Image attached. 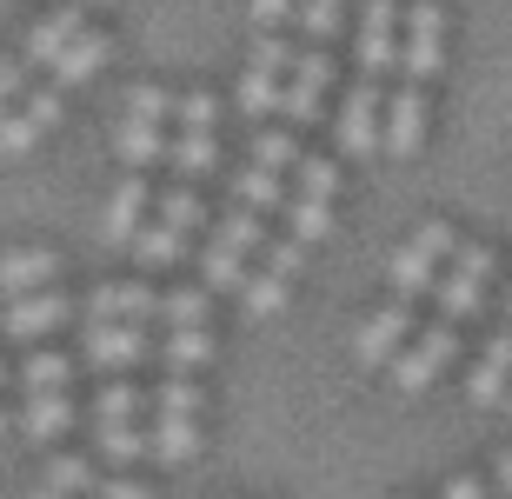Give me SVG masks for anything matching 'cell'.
I'll list each match as a JSON object with an SVG mask.
<instances>
[{"label": "cell", "mask_w": 512, "mask_h": 499, "mask_svg": "<svg viewBox=\"0 0 512 499\" xmlns=\"http://www.w3.org/2000/svg\"><path fill=\"white\" fill-rule=\"evenodd\" d=\"M286 67H293V47H286L280 34H260V40H253L247 74H240V94H233L247 120L280 114V100H286Z\"/></svg>", "instance_id": "cell-1"}, {"label": "cell", "mask_w": 512, "mask_h": 499, "mask_svg": "<svg viewBox=\"0 0 512 499\" xmlns=\"http://www.w3.org/2000/svg\"><path fill=\"white\" fill-rule=\"evenodd\" d=\"M333 54H326L320 40H306L300 54H293V67H286V100H280V120L286 127H313L326 107V94H333Z\"/></svg>", "instance_id": "cell-2"}, {"label": "cell", "mask_w": 512, "mask_h": 499, "mask_svg": "<svg viewBox=\"0 0 512 499\" xmlns=\"http://www.w3.org/2000/svg\"><path fill=\"white\" fill-rule=\"evenodd\" d=\"M439 67H446V7L439 0H413L406 7V34H399V74L426 87Z\"/></svg>", "instance_id": "cell-3"}, {"label": "cell", "mask_w": 512, "mask_h": 499, "mask_svg": "<svg viewBox=\"0 0 512 499\" xmlns=\"http://www.w3.org/2000/svg\"><path fill=\"white\" fill-rule=\"evenodd\" d=\"M399 0H360V27H353V60L366 80H380L386 67H399Z\"/></svg>", "instance_id": "cell-4"}, {"label": "cell", "mask_w": 512, "mask_h": 499, "mask_svg": "<svg viewBox=\"0 0 512 499\" xmlns=\"http://www.w3.org/2000/svg\"><path fill=\"white\" fill-rule=\"evenodd\" d=\"M453 346H459V320H433L426 333H413V346L393 360V386H399V393H426V386L446 373Z\"/></svg>", "instance_id": "cell-5"}, {"label": "cell", "mask_w": 512, "mask_h": 499, "mask_svg": "<svg viewBox=\"0 0 512 499\" xmlns=\"http://www.w3.org/2000/svg\"><path fill=\"white\" fill-rule=\"evenodd\" d=\"M493 247H459L453 267L439 273V320H466V313L486 300V280H493Z\"/></svg>", "instance_id": "cell-6"}, {"label": "cell", "mask_w": 512, "mask_h": 499, "mask_svg": "<svg viewBox=\"0 0 512 499\" xmlns=\"http://www.w3.org/2000/svg\"><path fill=\"white\" fill-rule=\"evenodd\" d=\"M340 147L346 154H373V147H386V94L380 80H353L340 100Z\"/></svg>", "instance_id": "cell-7"}, {"label": "cell", "mask_w": 512, "mask_h": 499, "mask_svg": "<svg viewBox=\"0 0 512 499\" xmlns=\"http://www.w3.org/2000/svg\"><path fill=\"white\" fill-rule=\"evenodd\" d=\"M80 353H87V366H100V373L140 366L147 360V327H133V320H94L87 340H80Z\"/></svg>", "instance_id": "cell-8"}, {"label": "cell", "mask_w": 512, "mask_h": 499, "mask_svg": "<svg viewBox=\"0 0 512 499\" xmlns=\"http://www.w3.org/2000/svg\"><path fill=\"white\" fill-rule=\"evenodd\" d=\"M406 333H413V307L393 300V307H380L373 320H360V333H353V360L360 366H386L399 346H406Z\"/></svg>", "instance_id": "cell-9"}, {"label": "cell", "mask_w": 512, "mask_h": 499, "mask_svg": "<svg viewBox=\"0 0 512 499\" xmlns=\"http://www.w3.org/2000/svg\"><path fill=\"white\" fill-rule=\"evenodd\" d=\"M419 140H426V87L406 80L399 94H386V154L406 160L419 154Z\"/></svg>", "instance_id": "cell-10"}, {"label": "cell", "mask_w": 512, "mask_h": 499, "mask_svg": "<svg viewBox=\"0 0 512 499\" xmlns=\"http://www.w3.org/2000/svg\"><path fill=\"white\" fill-rule=\"evenodd\" d=\"M87 320H133V327H147V320H160V293L133 287V280H107V287L87 293Z\"/></svg>", "instance_id": "cell-11"}, {"label": "cell", "mask_w": 512, "mask_h": 499, "mask_svg": "<svg viewBox=\"0 0 512 499\" xmlns=\"http://www.w3.org/2000/svg\"><path fill=\"white\" fill-rule=\"evenodd\" d=\"M74 320V307L60 300V293H20V300H7V313H0V333H14V340H40V333H54Z\"/></svg>", "instance_id": "cell-12"}, {"label": "cell", "mask_w": 512, "mask_h": 499, "mask_svg": "<svg viewBox=\"0 0 512 499\" xmlns=\"http://www.w3.org/2000/svg\"><path fill=\"white\" fill-rule=\"evenodd\" d=\"M147 207H153V187L140 180V173H127V180L114 187V200H107V220H100L107 247H133V233L147 227Z\"/></svg>", "instance_id": "cell-13"}, {"label": "cell", "mask_w": 512, "mask_h": 499, "mask_svg": "<svg viewBox=\"0 0 512 499\" xmlns=\"http://www.w3.org/2000/svg\"><path fill=\"white\" fill-rule=\"evenodd\" d=\"M47 280H60V253H47V247H14V253H0V300L40 293Z\"/></svg>", "instance_id": "cell-14"}, {"label": "cell", "mask_w": 512, "mask_h": 499, "mask_svg": "<svg viewBox=\"0 0 512 499\" xmlns=\"http://www.w3.org/2000/svg\"><path fill=\"white\" fill-rule=\"evenodd\" d=\"M506 393H512V327L486 340V353H479V366H473V380H466V400H473V406H499Z\"/></svg>", "instance_id": "cell-15"}, {"label": "cell", "mask_w": 512, "mask_h": 499, "mask_svg": "<svg viewBox=\"0 0 512 499\" xmlns=\"http://www.w3.org/2000/svg\"><path fill=\"white\" fill-rule=\"evenodd\" d=\"M80 34H87V27H80V7H54V14H40L34 34H27V67H54Z\"/></svg>", "instance_id": "cell-16"}, {"label": "cell", "mask_w": 512, "mask_h": 499, "mask_svg": "<svg viewBox=\"0 0 512 499\" xmlns=\"http://www.w3.org/2000/svg\"><path fill=\"white\" fill-rule=\"evenodd\" d=\"M439 253H426L419 240H406V247L393 253V267H386V280H393V293L399 300H419V293H439Z\"/></svg>", "instance_id": "cell-17"}, {"label": "cell", "mask_w": 512, "mask_h": 499, "mask_svg": "<svg viewBox=\"0 0 512 499\" xmlns=\"http://www.w3.org/2000/svg\"><path fill=\"white\" fill-rule=\"evenodd\" d=\"M114 154L127 160V167H153V160H167L173 154V140H167V127L160 120H120L114 127Z\"/></svg>", "instance_id": "cell-18"}, {"label": "cell", "mask_w": 512, "mask_h": 499, "mask_svg": "<svg viewBox=\"0 0 512 499\" xmlns=\"http://www.w3.org/2000/svg\"><path fill=\"white\" fill-rule=\"evenodd\" d=\"M107 54H114V40H107V34H80L74 47L54 60V87H60V94H67V87H87V80L107 67Z\"/></svg>", "instance_id": "cell-19"}, {"label": "cell", "mask_w": 512, "mask_h": 499, "mask_svg": "<svg viewBox=\"0 0 512 499\" xmlns=\"http://www.w3.org/2000/svg\"><path fill=\"white\" fill-rule=\"evenodd\" d=\"M200 287H207V293H240V287H247V253L227 247V240L213 233L207 247H200Z\"/></svg>", "instance_id": "cell-20"}, {"label": "cell", "mask_w": 512, "mask_h": 499, "mask_svg": "<svg viewBox=\"0 0 512 499\" xmlns=\"http://www.w3.org/2000/svg\"><path fill=\"white\" fill-rule=\"evenodd\" d=\"M147 453H153L160 466H187L193 453H200V426H193V413H160Z\"/></svg>", "instance_id": "cell-21"}, {"label": "cell", "mask_w": 512, "mask_h": 499, "mask_svg": "<svg viewBox=\"0 0 512 499\" xmlns=\"http://www.w3.org/2000/svg\"><path fill=\"white\" fill-rule=\"evenodd\" d=\"M67 426H74L67 393H27V406H20V433H27V440H60Z\"/></svg>", "instance_id": "cell-22"}, {"label": "cell", "mask_w": 512, "mask_h": 499, "mask_svg": "<svg viewBox=\"0 0 512 499\" xmlns=\"http://www.w3.org/2000/svg\"><path fill=\"white\" fill-rule=\"evenodd\" d=\"M233 200H240V207H253V213H280L286 207V187H280V173H273V167L247 160V167L233 173Z\"/></svg>", "instance_id": "cell-23"}, {"label": "cell", "mask_w": 512, "mask_h": 499, "mask_svg": "<svg viewBox=\"0 0 512 499\" xmlns=\"http://www.w3.org/2000/svg\"><path fill=\"white\" fill-rule=\"evenodd\" d=\"M286 233H293V240H306V247H313V240H326V233H333V200H313V193H286Z\"/></svg>", "instance_id": "cell-24"}, {"label": "cell", "mask_w": 512, "mask_h": 499, "mask_svg": "<svg viewBox=\"0 0 512 499\" xmlns=\"http://www.w3.org/2000/svg\"><path fill=\"white\" fill-rule=\"evenodd\" d=\"M173 173H180V180H200V173H213L220 167V140L213 134H193V127H180V140H173Z\"/></svg>", "instance_id": "cell-25"}, {"label": "cell", "mask_w": 512, "mask_h": 499, "mask_svg": "<svg viewBox=\"0 0 512 499\" xmlns=\"http://www.w3.org/2000/svg\"><path fill=\"white\" fill-rule=\"evenodd\" d=\"M133 253H140V267H173V260L187 253V233L167 227V220H153V227L133 233Z\"/></svg>", "instance_id": "cell-26"}, {"label": "cell", "mask_w": 512, "mask_h": 499, "mask_svg": "<svg viewBox=\"0 0 512 499\" xmlns=\"http://www.w3.org/2000/svg\"><path fill=\"white\" fill-rule=\"evenodd\" d=\"M40 134H47V127H40V114H34V107H27V100L0 114V154H7V160L34 154V140H40Z\"/></svg>", "instance_id": "cell-27"}, {"label": "cell", "mask_w": 512, "mask_h": 499, "mask_svg": "<svg viewBox=\"0 0 512 499\" xmlns=\"http://www.w3.org/2000/svg\"><path fill=\"white\" fill-rule=\"evenodd\" d=\"M213 360V333L207 327H173L167 333V366L173 373H193V366Z\"/></svg>", "instance_id": "cell-28"}, {"label": "cell", "mask_w": 512, "mask_h": 499, "mask_svg": "<svg viewBox=\"0 0 512 499\" xmlns=\"http://www.w3.org/2000/svg\"><path fill=\"white\" fill-rule=\"evenodd\" d=\"M213 233H220L227 247H240V253H260L266 247V213H253V207H240V200H233V213Z\"/></svg>", "instance_id": "cell-29"}, {"label": "cell", "mask_w": 512, "mask_h": 499, "mask_svg": "<svg viewBox=\"0 0 512 499\" xmlns=\"http://www.w3.org/2000/svg\"><path fill=\"white\" fill-rule=\"evenodd\" d=\"M20 380H27V393H60V386L74 380V360L67 353H27Z\"/></svg>", "instance_id": "cell-30"}, {"label": "cell", "mask_w": 512, "mask_h": 499, "mask_svg": "<svg viewBox=\"0 0 512 499\" xmlns=\"http://www.w3.org/2000/svg\"><path fill=\"white\" fill-rule=\"evenodd\" d=\"M147 446H153V433H140L133 420H114V426H100V453L114 466H127V460H147Z\"/></svg>", "instance_id": "cell-31"}, {"label": "cell", "mask_w": 512, "mask_h": 499, "mask_svg": "<svg viewBox=\"0 0 512 499\" xmlns=\"http://www.w3.org/2000/svg\"><path fill=\"white\" fill-rule=\"evenodd\" d=\"M253 160L273 173H293V160H300V140H293V127H260L253 134Z\"/></svg>", "instance_id": "cell-32"}, {"label": "cell", "mask_w": 512, "mask_h": 499, "mask_svg": "<svg viewBox=\"0 0 512 499\" xmlns=\"http://www.w3.org/2000/svg\"><path fill=\"white\" fill-rule=\"evenodd\" d=\"M293 193H313V200H333L340 193V167L320 154H300L293 160Z\"/></svg>", "instance_id": "cell-33"}, {"label": "cell", "mask_w": 512, "mask_h": 499, "mask_svg": "<svg viewBox=\"0 0 512 499\" xmlns=\"http://www.w3.org/2000/svg\"><path fill=\"white\" fill-rule=\"evenodd\" d=\"M293 20H300L306 40H320V47H326V40L340 34V20H346V0H300V14H293Z\"/></svg>", "instance_id": "cell-34"}, {"label": "cell", "mask_w": 512, "mask_h": 499, "mask_svg": "<svg viewBox=\"0 0 512 499\" xmlns=\"http://www.w3.org/2000/svg\"><path fill=\"white\" fill-rule=\"evenodd\" d=\"M160 320L167 327H207V287H180L160 300Z\"/></svg>", "instance_id": "cell-35"}, {"label": "cell", "mask_w": 512, "mask_h": 499, "mask_svg": "<svg viewBox=\"0 0 512 499\" xmlns=\"http://www.w3.org/2000/svg\"><path fill=\"white\" fill-rule=\"evenodd\" d=\"M240 300H247V313H280L286 307V273H247V287H240Z\"/></svg>", "instance_id": "cell-36"}, {"label": "cell", "mask_w": 512, "mask_h": 499, "mask_svg": "<svg viewBox=\"0 0 512 499\" xmlns=\"http://www.w3.org/2000/svg\"><path fill=\"white\" fill-rule=\"evenodd\" d=\"M160 220L180 227V233H193V227H207V207H200L193 187H173V193H160Z\"/></svg>", "instance_id": "cell-37"}, {"label": "cell", "mask_w": 512, "mask_h": 499, "mask_svg": "<svg viewBox=\"0 0 512 499\" xmlns=\"http://www.w3.org/2000/svg\"><path fill=\"white\" fill-rule=\"evenodd\" d=\"M140 406H147V393H140V386H100V393H94V420L114 426V420H133Z\"/></svg>", "instance_id": "cell-38"}, {"label": "cell", "mask_w": 512, "mask_h": 499, "mask_svg": "<svg viewBox=\"0 0 512 499\" xmlns=\"http://www.w3.org/2000/svg\"><path fill=\"white\" fill-rule=\"evenodd\" d=\"M127 114H133V120H160V127H167V120L180 114V100H173L167 87H153V80H140V87L127 94Z\"/></svg>", "instance_id": "cell-39"}, {"label": "cell", "mask_w": 512, "mask_h": 499, "mask_svg": "<svg viewBox=\"0 0 512 499\" xmlns=\"http://www.w3.org/2000/svg\"><path fill=\"white\" fill-rule=\"evenodd\" d=\"M47 486H54V493H94V466L87 460H74V453H60V460H47Z\"/></svg>", "instance_id": "cell-40"}, {"label": "cell", "mask_w": 512, "mask_h": 499, "mask_svg": "<svg viewBox=\"0 0 512 499\" xmlns=\"http://www.w3.org/2000/svg\"><path fill=\"white\" fill-rule=\"evenodd\" d=\"M180 127H193V134H213V127H220V100L207 94V87H193V94H180Z\"/></svg>", "instance_id": "cell-41"}, {"label": "cell", "mask_w": 512, "mask_h": 499, "mask_svg": "<svg viewBox=\"0 0 512 499\" xmlns=\"http://www.w3.org/2000/svg\"><path fill=\"white\" fill-rule=\"evenodd\" d=\"M200 400H207V393H200L187 373H173V380L153 393V413H200Z\"/></svg>", "instance_id": "cell-42"}, {"label": "cell", "mask_w": 512, "mask_h": 499, "mask_svg": "<svg viewBox=\"0 0 512 499\" xmlns=\"http://www.w3.org/2000/svg\"><path fill=\"white\" fill-rule=\"evenodd\" d=\"M266 267L273 273H286V280H300V267H306V240H293V233H286V240H266Z\"/></svg>", "instance_id": "cell-43"}, {"label": "cell", "mask_w": 512, "mask_h": 499, "mask_svg": "<svg viewBox=\"0 0 512 499\" xmlns=\"http://www.w3.org/2000/svg\"><path fill=\"white\" fill-rule=\"evenodd\" d=\"M293 14H300V0H253V27H260V34H273V27L293 20Z\"/></svg>", "instance_id": "cell-44"}, {"label": "cell", "mask_w": 512, "mask_h": 499, "mask_svg": "<svg viewBox=\"0 0 512 499\" xmlns=\"http://www.w3.org/2000/svg\"><path fill=\"white\" fill-rule=\"evenodd\" d=\"M0 94L27 100V60H0Z\"/></svg>", "instance_id": "cell-45"}, {"label": "cell", "mask_w": 512, "mask_h": 499, "mask_svg": "<svg viewBox=\"0 0 512 499\" xmlns=\"http://www.w3.org/2000/svg\"><path fill=\"white\" fill-rule=\"evenodd\" d=\"M94 499H160V493L140 480H107V486H94Z\"/></svg>", "instance_id": "cell-46"}, {"label": "cell", "mask_w": 512, "mask_h": 499, "mask_svg": "<svg viewBox=\"0 0 512 499\" xmlns=\"http://www.w3.org/2000/svg\"><path fill=\"white\" fill-rule=\"evenodd\" d=\"M439 499H486V486H479V480H466V473H459V480H446V493H439Z\"/></svg>", "instance_id": "cell-47"}, {"label": "cell", "mask_w": 512, "mask_h": 499, "mask_svg": "<svg viewBox=\"0 0 512 499\" xmlns=\"http://www.w3.org/2000/svg\"><path fill=\"white\" fill-rule=\"evenodd\" d=\"M499 486L512 493V453H499Z\"/></svg>", "instance_id": "cell-48"}, {"label": "cell", "mask_w": 512, "mask_h": 499, "mask_svg": "<svg viewBox=\"0 0 512 499\" xmlns=\"http://www.w3.org/2000/svg\"><path fill=\"white\" fill-rule=\"evenodd\" d=\"M27 499H74V493H54V486H47V493H27Z\"/></svg>", "instance_id": "cell-49"}, {"label": "cell", "mask_w": 512, "mask_h": 499, "mask_svg": "<svg viewBox=\"0 0 512 499\" xmlns=\"http://www.w3.org/2000/svg\"><path fill=\"white\" fill-rule=\"evenodd\" d=\"M7 107H14V100H7V94H0V114H7Z\"/></svg>", "instance_id": "cell-50"}, {"label": "cell", "mask_w": 512, "mask_h": 499, "mask_svg": "<svg viewBox=\"0 0 512 499\" xmlns=\"http://www.w3.org/2000/svg\"><path fill=\"white\" fill-rule=\"evenodd\" d=\"M0 433H7V413H0Z\"/></svg>", "instance_id": "cell-51"}, {"label": "cell", "mask_w": 512, "mask_h": 499, "mask_svg": "<svg viewBox=\"0 0 512 499\" xmlns=\"http://www.w3.org/2000/svg\"><path fill=\"white\" fill-rule=\"evenodd\" d=\"M94 7H114V0H94Z\"/></svg>", "instance_id": "cell-52"}, {"label": "cell", "mask_w": 512, "mask_h": 499, "mask_svg": "<svg viewBox=\"0 0 512 499\" xmlns=\"http://www.w3.org/2000/svg\"><path fill=\"white\" fill-rule=\"evenodd\" d=\"M0 386H7V366H0Z\"/></svg>", "instance_id": "cell-53"}, {"label": "cell", "mask_w": 512, "mask_h": 499, "mask_svg": "<svg viewBox=\"0 0 512 499\" xmlns=\"http://www.w3.org/2000/svg\"><path fill=\"white\" fill-rule=\"evenodd\" d=\"M506 406H512V393H506Z\"/></svg>", "instance_id": "cell-54"}, {"label": "cell", "mask_w": 512, "mask_h": 499, "mask_svg": "<svg viewBox=\"0 0 512 499\" xmlns=\"http://www.w3.org/2000/svg\"><path fill=\"white\" fill-rule=\"evenodd\" d=\"M0 7H7V0H0Z\"/></svg>", "instance_id": "cell-55"}, {"label": "cell", "mask_w": 512, "mask_h": 499, "mask_svg": "<svg viewBox=\"0 0 512 499\" xmlns=\"http://www.w3.org/2000/svg\"><path fill=\"white\" fill-rule=\"evenodd\" d=\"M506 313H512V307H506Z\"/></svg>", "instance_id": "cell-56"}]
</instances>
